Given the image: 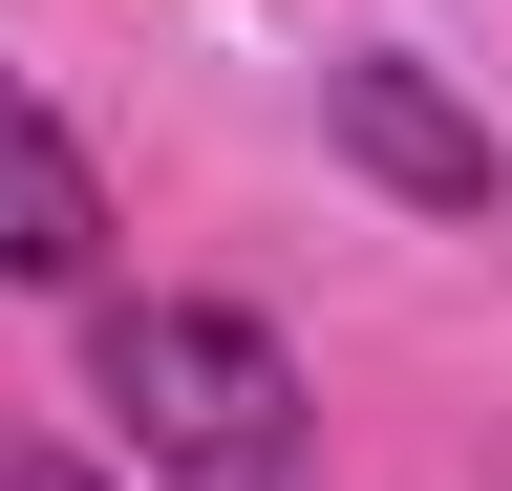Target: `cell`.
Instances as JSON below:
<instances>
[{"mask_svg":"<svg viewBox=\"0 0 512 491\" xmlns=\"http://www.w3.org/2000/svg\"><path fill=\"white\" fill-rule=\"evenodd\" d=\"M86 406H107V449L150 491H299L320 470L299 363L235 299H86Z\"/></svg>","mask_w":512,"mask_h":491,"instance_id":"6da1fadb","label":"cell"},{"mask_svg":"<svg viewBox=\"0 0 512 491\" xmlns=\"http://www.w3.org/2000/svg\"><path fill=\"white\" fill-rule=\"evenodd\" d=\"M0 278H22V299H86L107 278V171L64 150V107L22 65H0Z\"/></svg>","mask_w":512,"mask_h":491,"instance_id":"3957f363","label":"cell"},{"mask_svg":"<svg viewBox=\"0 0 512 491\" xmlns=\"http://www.w3.org/2000/svg\"><path fill=\"white\" fill-rule=\"evenodd\" d=\"M320 129H342V171H363V193H406V214H448V235L512 193V171H491V129L406 65V43H342V65H320Z\"/></svg>","mask_w":512,"mask_h":491,"instance_id":"7a4b0ae2","label":"cell"}]
</instances>
